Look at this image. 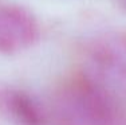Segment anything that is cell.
Masks as SVG:
<instances>
[{"mask_svg": "<svg viewBox=\"0 0 126 125\" xmlns=\"http://www.w3.org/2000/svg\"><path fill=\"white\" fill-rule=\"evenodd\" d=\"M59 125H126V104L77 71L54 101Z\"/></svg>", "mask_w": 126, "mask_h": 125, "instance_id": "1", "label": "cell"}, {"mask_svg": "<svg viewBox=\"0 0 126 125\" xmlns=\"http://www.w3.org/2000/svg\"><path fill=\"white\" fill-rule=\"evenodd\" d=\"M79 71L126 104V30L98 38Z\"/></svg>", "mask_w": 126, "mask_h": 125, "instance_id": "2", "label": "cell"}, {"mask_svg": "<svg viewBox=\"0 0 126 125\" xmlns=\"http://www.w3.org/2000/svg\"><path fill=\"white\" fill-rule=\"evenodd\" d=\"M39 23L23 5H0V53L12 55L34 46L39 39Z\"/></svg>", "mask_w": 126, "mask_h": 125, "instance_id": "3", "label": "cell"}, {"mask_svg": "<svg viewBox=\"0 0 126 125\" xmlns=\"http://www.w3.org/2000/svg\"><path fill=\"white\" fill-rule=\"evenodd\" d=\"M0 113L17 125L47 124V114L39 102L20 89H0Z\"/></svg>", "mask_w": 126, "mask_h": 125, "instance_id": "4", "label": "cell"}, {"mask_svg": "<svg viewBox=\"0 0 126 125\" xmlns=\"http://www.w3.org/2000/svg\"><path fill=\"white\" fill-rule=\"evenodd\" d=\"M121 5L124 7V10L126 11V0H121Z\"/></svg>", "mask_w": 126, "mask_h": 125, "instance_id": "5", "label": "cell"}]
</instances>
